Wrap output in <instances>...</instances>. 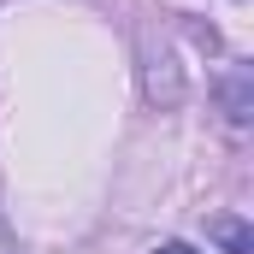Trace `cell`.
<instances>
[{"instance_id":"4","label":"cell","mask_w":254,"mask_h":254,"mask_svg":"<svg viewBox=\"0 0 254 254\" xmlns=\"http://www.w3.org/2000/svg\"><path fill=\"white\" fill-rule=\"evenodd\" d=\"M0 254H18V237H12V225H6V213H0Z\"/></svg>"},{"instance_id":"5","label":"cell","mask_w":254,"mask_h":254,"mask_svg":"<svg viewBox=\"0 0 254 254\" xmlns=\"http://www.w3.org/2000/svg\"><path fill=\"white\" fill-rule=\"evenodd\" d=\"M154 254H195V249H190V243H160Z\"/></svg>"},{"instance_id":"1","label":"cell","mask_w":254,"mask_h":254,"mask_svg":"<svg viewBox=\"0 0 254 254\" xmlns=\"http://www.w3.org/2000/svg\"><path fill=\"white\" fill-rule=\"evenodd\" d=\"M142 95H148V107H160V113H172V107L184 101V71H178V54H172L154 30H142Z\"/></svg>"},{"instance_id":"2","label":"cell","mask_w":254,"mask_h":254,"mask_svg":"<svg viewBox=\"0 0 254 254\" xmlns=\"http://www.w3.org/2000/svg\"><path fill=\"white\" fill-rule=\"evenodd\" d=\"M207 237L219 243L225 254H254V231L243 219H231V213H219V219H207Z\"/></svg>"},{"instance_id":"3","label":"cell","mask_w":254,"mask_h":254,"mask_svg":"<svg viewBox=\"0 0 254 254\" xmlns=\"http://www.w3.org/2000/svg\"><path fill=\"white\" fill-rule=\"evenodd\" d=\"M225 107H231V125H249V71L225 77Z\"/></svg>"}]
</instances>
